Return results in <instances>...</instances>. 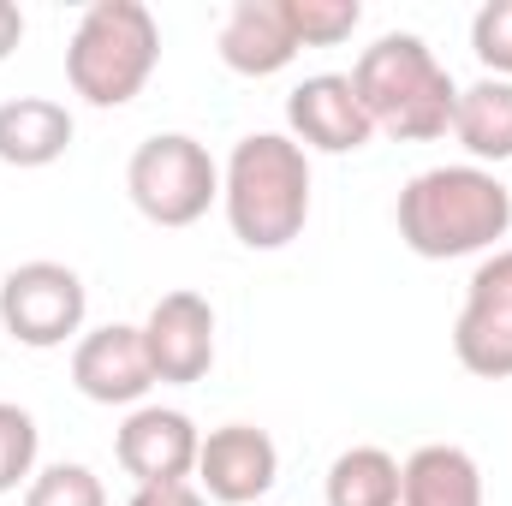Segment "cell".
Listing matches in <instances>:
<instances>
[{
	"mask_svg": "<svg viewBox=\"0 0 512 506\" xmlns=\"http://www.w3.org/2000/svg\"><path fill=\"white\" fill-rule=\"evenodd\" d=\"M399 239L423 262L495 251L512 233V191L477 161L429 167L399 191Z\"/></svg>",
	"mask_w": 512,
	"mask_h": 506,
	"instance_id": "obj_1",
	"label": "cell"
},
{
	"mask_svg": "<svg viewBox=\"0 0 512 506\" xmlns=\"http://www.w3.org/2000/svg\"><path fill=\"white\" fill-rule=\"evenodd\" d=\"M227 227L251 251H286L310 221V155L286 131H251L221 173Z\"/></svg>",
	"mask_w": 512,
	"mask_h": 506,
	"instance_id": "obj_2",
	"label": "cell"
},
{
	"mask_svg": "<svg viewBox=\"0 0 512 506\" xmlns=\"http://www.w3.org/2000/svg\"><path fill=\"white\" fill-rule=\"evenodd\" d=\"M352 90L370 114V126L399 137V143H429L453 131V108H459V84L453 72L435 60V48L411 30L376 36L358 66H352Z\"/></svg>",
	"mask_w": 512,
	"mask_h": 506,
	"instance_id": "obj_3",
	"label": "cell"
},
{
	"mask_svg": "<svg viewBox=\"0 0 512 506\" xmlns=\"http://www.w3.org/2000/svg\"><path fill=\"white\" fill-rule=\"evenodd\" d=\"M155 60H161L155 12L143 0H96L84 6L66 42V84L90 108H126L131 96H143Z\"/></svg>",
	"mask_w": 512,
	"mask_h": 506,
	"instance_id": "obj_4",
	"label": "cell"
},
{
	"mask_svg": "<svg viewBox=\"0 0 512 506\" xmlns=\"http://www.w3.org/2000/svg\"><path fill=\"white\" fill-rule=\"evenodd\" d=\"M126 191L143 221L155 227H197L209 203L221 197V167L215 155L185 137V131H155L131 149L126 161Z\"/></svg>",
	"mask_w": 512,
	"mask_h": 506,
	"instance_id": "obj_5",
	"label": "cell"
},
{
	"mask_svg": "<svg viewBox=\"0 0 512 506\" xmlns=\"http://www.w3.org/2000/svg\"><path fill=\"white\" fill-rule=\"evenodd\" d=\"M84 310H90V292H84L78 268H66V262L36 256L0 280V328L30 352H54L72 334H84Z\"/></svg>",
	"mask_w": 512,
	"mask_h": 506,
	"instance_id": "obj_6",
	"label": "cell"
},
{
	"mask_svg": "<svg viewBox=\"0 0 512 506\" xmlns=\"http://www.w3.org/2000/svg\"><path fill=\"white\" fill-rule=\"evenodd\" d=\"M453 352L483 381L512 376V251L477 262V274L465 286V310L453 322Z\"/></svg>",
	"mask_w": 512,
	"mask_h": 506,
	"instance_id": "obj_7",
	"label": "cell"
},
{
	"mask_svg": "<svg viewBox=\"0 0 512 506\" xmlns=\"http://www.w3.org/2000/svg\"><path fill=\"white\" fill-rule=\"evenodd\" d=\"M197 453H203V435L185 411L173 405H137L120 435H114V459L137 489L149 483H191L197 477Z\"/></svg>",
	"mask_w": 512,
	"mask_h": 506,
	"instance_id": "obj_8",
	"label": "cell"
},
{
	"mask_svg": "<svg viewBox=\"0 0 512 506\" xmlns=\"http://www.w3.org/2000/svg\"><path fill=\"white\" fill-rule=\"evenodd\" d=\"M143 346H149V370L167 387H191L215 370V310L203 292H167L155 298L149 322H143Z\"/></svg>",
	"mask_w": 512,
	"mask_h": 506,
	"instance_id": "obj_9",
	"label": "cell"
},
{
	"mask_svg": "<svg viewBox=\"0 0 512 506\" xmlns=\"http://www.w3.org/2000/svg\"><path fill=\"white\" fill-rule=\"evenodd\" d=\"M286 126H292V143L304 155L310 149L352 155V149H364L376 137L364 102H358V90H352V72H316V78H304L286 96Z\"/></svg>",
	"mask_w": 512,
	"mask_h": 506,
	"instance_id": "obj_10",
	"label": "cell"
},
{
	"mask_svg": "<svg viewBox=\"0 0 512 506\" xmlns=\"http://www.w3.org/2000/svg\"><path fill=\"white\" fill-rule=\"evenodd\" d=\"M280 477V453L256 423H221L203 435L197 453V489L221 506H251L274 489Z\"/></svg>",
	"mask_w": 512,
	"mask_h": 506,
	"instance_id": "obj_11",
	"label": "cell"
},
{
	"mask_svg": "<svg viewBox=\"0 0 512 506\" xmlns=\"http://www.w3.org/2000/svg\"><path fill=\"white\" fill-rule=\"evenodd\" d=\"M72 387L96 405H137L155 370H149V346H143V328L131 322H108V328H90L78 346H72Z\"/></svg>",
	"mask_w": 512,
	"mask_h": 506,
	"instance_id": "obj_12",
	"label": "cell"
},
{
	"mask_svg": "<svg viewBox=\"0 0 512 506\" xmlns=\"http://www.w3.org/2000/svg\"><path fill=\"white\" fill-rule=\"evenodd\" d=\"M221 60L239 78H274L298 60V36L286 18V0H233L221 18Z\"/></svg>",
	"mask_w": 512,
	"mask_h": 506,
	"instance_id": "obj_13",
	"label": "cell"
},
{
	"mask_svg": "<svg viewBox=\"0 0 512 506\" xmlns=\"http://www.w3.org/2000/svg\"><path fill=\"white\" fill-rule=\"evenodd\" d=\"M72 149V114L48 96L0 102V161L6 167H54Z\"/></svg>",
	"mask_w": 512,
	"mask_h": 506,
	"instance_id": "obj_14",
	"label": "cell"
},
{
	"mask_svg": "<svg viewBox=\"0 0 512 506\" xmlns=\"http://www.w3.org/2000/svg\"><path fill=\"white\" fill-rule=\"evenodd\" d=\"M399 506H483V471L465 447H417L399 465Z\"/></svg>",
	"mask_w": 512,
	"mask_h": 506,
	"instance_id": "obj_15",
	"label": "cell"
},
{
	"mask_svg": "<svg viewBox=\"0 0 512 506\" xmlns=\"http://www.w3.org/2000/svg\"><path fill=\"white\" fill-rule=\"evenodd\" d=\"M453 137L465 143V155L477 167L483 161H512V84L507 78H483V84L459 90Z\"/></svg>",
	"mask_w": 512,
	"mask_h": 506,
	"instance_id": "obj_16",
	"label": "cell"
},
{
	"mask_svg": "<svg viewBox=\"0 0 512 506\" xmlns=\"http://www.w3.org/2000/svg\"><path fill=\"white\" fill-rule=\"evenodd\" d=\"M328 506H399V459L382 447H346L328 465Z\"/></svg>",
	"mask_w": 512,
	"mask_h": 506,
	"instance_id": "obj_17",
	"label": "cell"
},
{
	"mask_svg": "<svg viewBox=\"0 0 512 506\" xmlns=\"http://www.w3.org/2000/svg\"><path fill=\"white\" fill-rule=\"evenodd\" d=\"M286 18H292L298 48H340L364 24V6L358 0H286Z\"/></svg>",
	"mask_w": 512,
	"mask_h": 506,
	"instance_id": "obj_18",
	"label": "cell"
},
{
	"mask_svg": "<svg viewBox=\"0 0 512 506\" xmlns=\"http://www.w3.org/2000/svg\"><path fill=\"white\" fill-rule=\"evenodd\" d=\"M36 453H42V429L24 405H6L0 399V495L12 489H30L36 477Z\"/></svg>",
	"mask_w": 512,
	"mask_h": 506,
	"instance_id": "obj_19",
	"label": "cell"
},
{
	"mask_svg": "<svg viewBox=\"0 0 512 506\" xmlns=\"http://www.w3.org/2000/svg\"><path fill=\"white\" fill-rule=\"evenodd\" d=\"M24 506H108V489H102V477L90 465H66L60 459V465H48V471L30 477Z\"/></svg>",
	"mask_w": 512,
	"mask_h": 506,
	"instance_id": "obj_20",
	"label": "cell"
},
{
	"mask_svg": "<svg viewBox=\"0 0 512 506\" xmlns=\"http://www.w3.org/2000/svg\"><path fill=\"white\" fill-rule=\"evenodd\" d=\"M471 54L489 66V78L512 84V0H489L471 18Z\"/></svg>",
	"mask_w": 512,
	"mask_h": 506,
	"instance_id": "obj_21",
	"label": "cell"
},
{
	"mask_svg": "<svg viewBox=\"0 0 512 506\" xmlns=\"http://www.w3.org/2000/svg\"><path fill=\"white\" fill-rule=\"evenodd\" d=\"M126 506H209V495H203L197 483H149V489H137Z\"/></svg>",
	"mask_w": 512,
	"mask_h": 506,
	"instance_id": "obj_22",
	"label": "cell"
},
{
	"mask_svg": "<svg viewBox=\"0 0 512 506\" xmlns=\"http://www.w3.org/2000/svg\"><path fill=\"white\" fill-rule=\"evenodd\" d=\"M18 42H24V12L12 0H0V60H12Z\"/></svg>",
	"mask_w": 512,
	"mask_h": 506,
	"instance_id": "obj_23",
	"label": "cell"
}]
</instances>
